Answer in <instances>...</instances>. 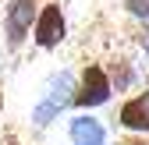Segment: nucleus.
I'll list each match as a JSON object with an SVG mask.
<instances>
[{
    "label": "nucleus",
    "mask_w": 149,
    "mask_h": 145,
    "mask_svg": "<svg viewBox=\"0 0 149 145\" xmlns=\"http://www.w3.org/2000/svg\"><path fill=\"white\" fill-rule=\"evenodd\" d=\"M121 124L132 131H149V96H135L121 106Z\"/></svg>",
    "instance_id": "423d86ee"
},
{
    "label": "nucleus",
    "mask_w": 149,
    "mask_h": 145,
    "mask_svg": "<svg viewBox=\"0 0 149 145\" xmlns=\"http://www.w3.org/2000/svg\"><path fill=\"white\" fill-rule=\"evenodd\" d=\"M103 142H107V131L100 120H92V117L71 120V145H103Z\"/></svg>",
    "instance_id": "39448f33"
},
{
    "label": "nucleus",
    "mask_w": 149,
    "mask_h": 145,
    "mask_svg": "<svg viewBox=\"0 0 149 145\" xmlns=\"http://www.w3.org/2000/svg\"><path fill=\"white\" fill-rule=\"evenodd\" d=\"M0 110H4V88H0Z\"/></svg>",
    "instance_id": "9b49d317"
},
{
    "label": "nucleus",
    "mask_w": 149,
    "mask_h": 145,
    "mask_svg": "<svg viewBox=\"0 0 149 145\" xmlns=\"http://www.w3.org/2000/svg\"><path fill=\"white\" fill-rule=\"evenodd\" d=\"M114 81H117V92L132 85V67H128V60H117L114 64Z\"/></svg>",
    "instance_id": "0eeeda50"
},
{
    "label": "nucleus",
    "mask_w": 149,
    "mask_h": 145,
    "mask_svg": "<svg viewBox=\"0 0 149 145\" xmlns=\"http://www.w3.org/2000/svg\"><path fill=\"white\" fill-rule=\"evenodd\" d=\"M32 18H36V0H11L7 14H4V32H7V46L18 50L25 43V35L32 32Z\"/></svg>",
    "instance_id": "f257e3e1"
},
{
    "label": "nucleus",
    "mask_w": 149,
    "mask_h": 145,
    "mask_svg": "<svg viewBox=\"0 0 149 145\" xmlns=\"http://www.w3.org/2000/svg\"><path fill=\"white\" fill-rule=\"evenodd\" d=\"M110 92H114V85H110L107 71L96 67V64H89L85 75H82V85H78L74 103H78V106H103V103L110 99Z\"/></svg>",
    "instance_id": "f03ea898"
},
{
    "label": "nucleus",
    "mask_w": 149,
    "mask_h": 145,
    "mask_svg": "<svg viewBox=\"0 0 149 145\" xmlns=\"http://www.w3.org/2000/svg\"><path fill=\"white\" fill-rule=\"evenodd\" d=\"M68 92H71V78H68V75L53 78V81H50V92H46V99L36 106V113H32V117H36V124H50L53 117H57L64 106L71 103V96H68Z\"/></svg>",
    "instance_id": "20e7f679"
},
{
    "label": "nucleus",
    "mask_w": 149,
    "mask_h": 145,
    "mask_svg": "<svg viewBox=\"0 0 149 145\" xmlns=\"http://www.w3.org/2000/svg\"><path fill=\"white\" fill-rule=\"evenodd\" d=\"M124 7L132 11L135 18H146V21H149V0H124Z\"/></svg>",
    "instance_id": "6e6552de"
},
{
    "label": "nucleus",
    "mask_w": 149,
    "mask_h": 145,
    "mask_svg": "<svg viewBox=\"0 0 149 145\" xmlns=\"http://www.w3.org/2000/svg\"><path fill=\"white\" fill-rule=\"evenodd\" d=\"M142 50H146V53H149V28H146V32H142Z\"/></svg>",
    "instance_id": "1a4fd4ad"
},
{
    "label": "nucleus",
    "mask_w": 149,
    "mask_h": 145,
    "mask_svg": "<svg viewBox=\"0 0 149 145\" xmlns=\"http://www.w3.org/2000/svg\"><path fill=\"white\" fill-rule=\"evenodd\" d=\"M64 32H68V25H64L61 7L57 4H46L39 11V18H36V43H39L43 50H53V46L64 43Z\"/></svg>",
    "instance_id": "7ed1b4c3"
},
{
    "label": "nucleus",
    "mask_w": 149,
    "mask_h": 145,
    "mask_svg": "<svg viewBox=\"0 0 149 145\" xmlns=\"http://www.w3.org/2000/svg\"><path fill=\"white\" fill-rule=\"evenodd\" d=\"M121 145H146V142H139V138H128V142H121Z\"/></svg>",
    "instance_id": "9d476101"
}]
</instances>
